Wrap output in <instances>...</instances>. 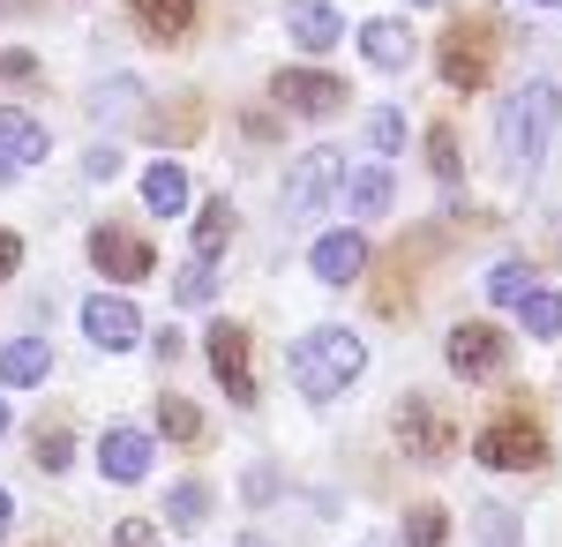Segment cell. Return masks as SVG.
<instances>
[{
    "label": "cell",
    "instance_id": "3",
    "mask_svg": "<svg viewBox=\"0 0 562 547\" xmlns=\"http://www.w3.org/2000/svg\"><path fill=\"white\" fill-rule=\"evenodd\" d=\"M480 465H495V472H540L548 465V435L532 413H495V421L480 427Z\"/></svg>",
    "mask_w": 562,
    "mask_h": 547
},
{
    "label": "cell",
    "instance_id": "35",
    "mask_svg": "<svg viewBox=\"0 0 562 547\" xmlns=\"http://www.w3.org/2000/svg\"><path fill=\"white\" fill-rule=\"evenodd\" d=\"M83 172H90V180H113V172H121V158H113V150H90Z\"/></svg>",
    "mask_w": 562,
    "mask_h": 547
},
{
    "label": "cell",
    "instance_id": "32",
    "mask_svg": "<svg viewBox=\"0 0 562 547\" xmlns=\"http://www.w3.org/2000/svg\"><path fill=\"white\" fill-rule=\"evenodd\" d=\"M217 293V263H211V255H203V263H195V270H180V308H188V300H211Z\"/></svg>",
    "mask_w": 562,
    "mask_h": 547
},
{
    "label": "cell",
    "instance_id": "8",
    "mask_svg": "<svg viewBox=\"0 0 562 547\" xmlns=\"http://www.w3.org/2000/svg\"><path fill=\"white\" fill-rule=\"evenodd\" d=\"M338 172H346V158L323 143V150H307L301 166H293V180H285V217H307L330 203V188H338Z\"/></svg>",
    "mask_w": 562,
    "mask_h": 547
},
{
    "label": "cell",
    "instance_id": "37",
    "mask_svg": "<svg viewBox=\"0 0 562 547\" xmlns=\"http://www.w3.org/2000/svg\"><path fill=\"white\" fill-rule=\"evenodd\" d=\"M548 263H562V217L548 225Z\"/></svg>",
    "mask_w": 562,
    "mask_h": 547
},
{
    "label": "cell",
    "instance_id": "30",
    "mask_svg": "<svg viewBox=\"0 0 562 547\" xmlns=\"http://www.w3.org/2000/svg\"><path fill=\"white\" fill-rule=\"evenodd\" d=\"M368 143H375V150H405V113H390V105H375V113H368Z\"/></svg>",
    "mask_w": 562,
    "mask_h": 547
},
{
    "label": "cell",
    "instance_id": "31",
    "mask_svg": "<svg viewBox=\"0 0 562 547\" xmlns=\"http://www.w3.org/2000/svg\"><path fill=\"white\" fill-rule=\"evenodd\" d=\"M38 465L45 472H68V465H76V435H68V427H45L38 435Z\"/></svg>",
    "mask_w": 562,
    "mask_h": 547
},
{
    "label": "cell",
    "instance_id": "20",
    "mask_svg": "<svg viewBox=\"0 0 562 547\" xmlns=\"http://www.w3.org/2000/svg\"><path fill=\"white\" fill-rule=\"evenodd\" d=\"M390 196H397V172H390V166H360V180H346L352 217H383Z\"/></svg>",
    "mask_w": 562,
    "mask_h": 547
},
{
    "label": "cell",
    "instance_id": "22",
    "mask_svg": "<svg viewBox=\"0 0 562 547\" xmlns=\"http://www.w3.org/2000/svg\"><path fill=\"white\" fill-rule=\"evenodd\" d=\"M158 427H166V443H180V450L203 443V413H195L188 398H158Z\"/></svg>",
    "mask_w": 562,
    "mask_h": 547
},
{
    "label": "cell",
    "instance_id": "16",
    "mask_svg": "<svg viewBox=\"0 0 562 547\" xmlns=\"http://www.w3.org/2000/svg\"><path fill=\"white\" fill-rule=\"evenodd\" d=\"M293 38H301V53H330L346 38V23H338L330 0H293Z\"/></svg>",
    "mask_w": 562,
    "mask_h": 547
},
{
    "label": "cell",
    "instance_id": "36",
    "mask_svg": "<svg viewBox=\"0 0 562 547\" xmlns=\"http://www.w3.org/2000/svg\"><path fill=\"white\" fill-rule=\"evenodd\" d=\"M0 68H8L15 83H31V76H38V60H31V53H0Z\"/></svg>",
    "mask_w": 562,
    "mask_h": 547
},
{
    "label": "cell",
    "instance_id": "39",
    "mask_svg": "<svg viewBox=\"0 0 562 547\" xmlns=\"http://www.w3.org/2000/svg\"><path fill=\"white\" fill-rule=\"evenodd\" d=\"M8 517H15V503H8V495H0V525H8Z\"/></svg>",
    "mask_w": 562,
    "mask_h": 547
},
{
    "label": "cell",
    "instance_id": "21",
    "mask_svg": "<svg viewBox=\"0 0 562 547\" xmlns=\"http://www.w3.org/2000/svg\"><path fill=\"white\" fill-rule=\"evenodd\" d=\"M428 166H435V180H442V188H458V180H465V158H458V127H450V121H435V127H428Z\"/></svg>",
    "mask_w": 562,
    "mask_h": 547
},
{
    "label": "cell",
    "instance_id": "4",
    "mask_svg": "<svg viewBox=\"0 0 562 547\" xmlns=\"http://www.w3.org/2000/svg\"><path fill=\"white\" fill-rule=\"evenodd\" d=\"M435 60H442V83H450V90H480L487 76H495V31L465 15V23H450V31H442Z\"/></svg>",
    "mask_w": 562,
    "mask_h": 547
},
{
    "label": "cell",
    "instance_id": "9",
    "mask_svg": "<svg viewBox=\"0 0 562 547\" xmlns=\"http://www.w3.org/2000/svg\"><path fill=\"white\" fill-rule=\"evenodd\" d=\"M90 263H98L113 286H135V278H150V241H135L128 225H98V233H90Z\"/></svg>",
    "mask_w": 562,
    "mask_h": 547
},
{
    "label": "cell",
    "instance_id": "27",
    "mask_svg": "<svg viewBox=\"0 0 562 547\" xmlns=\"http://www.w3.org/2000/svg\"><path fill=\"white\" fill-rule=\"evenodd\" d=\"M532 286H540L532 263H495V270H487V300H525Z\"/></svg>",
    "mask_w": 562,
    "mask_h": 547
},
{
    "label": "cell",
    "instance_id": "11",
    "mask_svg": "<svg viewBox=\"0 0 562 547\" xmlns=\"http://www.w3.org/2000/svg\"><path fill=\"white\" fill-rule=\"evenodd\" d=\"M45 150H53L45 121L15 113V105H0V180H8V172H31V166H45Z\"/></svg>",
    "mask_w": 562,
    "mask_h": 547
},
{
    "label": "cell",
    "instance_id": "1",
    "mask_svg": "<svg viewBox=\"0 0 562 547\" xmlns=\"http://www.w3.org/2000/svg\"><path fill=\"white\" fill-rule=\"evenodd\" d=\"M555 113H562V90L555 83H518L503 98V121H495V143H503V166L510 172H540L548 143H555Z\"/></svg>",
    "mask_w": 562,
    "mask_h": 547
},
{
    "label": "cell",
    "instance_id": "34",
    "mask_svg": "<svg viewBox=\"0 0 562 547\" xmlns=\"http://www.w3.org/2000/svg\"><path fill=\"white\" fill-rule=\"evenodd\" d=\"M23 270V233H0V278H15Z\"/></svg>",
    "mask_w": 562,
    "mask_h": 547
},
{
    "label": "cell",
    "instance_id": "41",
    "mask_svg": "<svg viewBox=\"0 0 562 547\" xmlns=\"http://www.w3.org/2000/svg\"><path fill=\"white\" fill-rule=\"evenodd\" d=\"M240 547H270V540H240Z\"/></svg>",
    "mask_w": 562,
    "mask_h": 547
},
{
    "label": "cell",
    "instance_id": "15",
    "mask_svg": "<svg viewBox=\"0 0 562 547\" xmlns=\"http://www.w3.org/2000/svg\"><path fill=\"white\" fill-rule=\"evenodd\" d=\"M135 31L150 45H180L195 31V0H135Z\"/></svg>",
    "mask_w": 562,
    "mask_h": 547
},
{
    "label": "cell",
    "instance_id": "18",
    "mask_svg": "<svg viewBox=\"0 0 562 547\" xmlns=\"http://www.w3.org/2000/svg\"><path fill=\"white\" fill-rule=\"evenodd\" d=\"M143 203H150V217H180L188 211V172L173 158H158V166L143 172Z\"/></svg>",
    "mask_w": 562,
    "mask_h": 547
},
{
    "label": "cell",
    "instance_id": "5",
    "mask_svg": "<svg viewBox=\"0 0 562 547\" xmlns=\"http://www.w3.org/2000/svg\"><path fill=\"white\" fill-rule=\"evenodd\" d=\"M442 353H450V376H465V382L503 376V368H510V337L495 331V323H458Z\"/></svg>",
    "mask_w": 562,
    "mask_h": 547
},
{
    "label": "cell",
    "instance_id": "2",
    "mask_svg": "<svg viewBox=\"0 0 562 547\" xmlns=\"http://www.w3.org/2000/svg\"><path fill=\"white\" fill-rule=\"evenodd\" d=\"M360 368H368V353H360L352 331H307L293 345V390H301L307 405H330L338 390H352Z\"/></svg>",
    "mask_w": 562,
    "mask_h": 547
},
{
    "label": "cell",
    "instance_id": "28",
    "mask_svg": "<svg viewBox=\"0 0 562 547\" xmlns=\"http://www.w3.org/2000/svg\"><path fill=\"white\" fill-rule=\"evenodd\" d=\"M405 263H413V248H405ZM405 263L375 278V315H390V323H405Z\"/></svg>",
    "mask_w": 562,
    "mask_h": 547
},
{
    "label": "cell",
    "instance_id": "12",
    "mask_svg": "<svg viewBox=\"0 0 562 547\" xmlns=\"http://www.w3.org/2000/svg\"><path fill=\"white\" fill-rule=\"evenodd\" d=\"M397 443H405V450H413V458H442V450H450V421H442V413H435L428 398H397Z\"/></svg>",
    "mask_w": 562,
    "mask_h": 547
},
{
    "label": "cell",
    "instance_id": "13",
    "mask_svg": "<svg viewBox=\"0 0 562 547\" xmlns=\"http://www.w3.org/2000/svg\"><path fill=\"white\" fill-rule=\"evenodd\" d=\"M83 331H90V345H105V353H128L135 337H143V315H135L128 300L98 293V300H83Z\"/></svg>",
    "mask_w": 562,
    "mask_h": 547
},
{
    "label": "cell",
    "instance_id": "6",
    "mask_svg": "<svg viewBox=\"0 0 562 547\" xmlns=\"http://www.w3.org/2000/svg\"><path fill=\"white\" fill-rule=\"evenodd\" d=\"M203 353H211V376H217V390H225L233 405H256V368H248V331H240V323H211V337H203Z\"/></svg>",
    "mask_w": 562,
    "mask_h": 547
},
{
    "label": "cell",
    "instance_id": "40",
    "mask_svg": "<svg viewBox=\"0 0 562 547\" xmlns=\"http://www.w3.org/2000/svg\"><path fill=\"white\" fill-rule=\"evenodd\" d=\"M532 8H562V0H532Z\"/></svg>",
    "mask_w": 562,
    "mask_h": 547
},
{
    "label": "cell",
    "instance_id": "19",
    "mask_svg": "<svg viewBox=\"0 0 562 547\" xmlns=\"http://www.w3.org/2000/svg\"><path fill=\"white\" fill-rule=\"evenodd\" d=\"M360 53H368V60H375V68H405V60H413V31H405V23H360Z\"/></svg>",
    "mask_w": 562,
    "mask_h": 547
},
{
    "label": "cell",
    "instance_id": "14",
    "mask_svg": "<svg viewBox=\"0 0 562 547\" xmlns=\"http://www.w3.org/2000/svg\"><path fill=\"white\" fill-rule=\"evenodd\" d=\"M98 472L105 480H143L150 472V435H135V427H105V443H98Z\"/></svg>",
    "mask_w": 562,
    "mask_h": 547
},
{
    "label": "cell",
    "instance_id": "33",
    "mask_svg": "<svg viewBox=\"0 0 562 547\" xmlns=\"http://www.w3.org/2000/svg\"><path fill=\"white\" fill-rule=\"evenodd\" d=\"M113 547H158V525H143V517H128V525L113 533Z\"/></svg>",
    "mask_w": 562,
    "mask_h": 547
},
{
    "label": "cell",
    "instance_id": "17",
    "mask_svg": "<svg viewBox=\"0 0 562 547\" xmlns=\"http://www.w3.org/2000/svg\"><path fill=\"white\" fill-rule=\"evenodd\" d=\"M53 376V353H45V337H15V345H0V382L8 390H31V382Z\"/></svg>",
    "mask_w": 562,
    "mask_h": 547
},
{
    "label": "cell",
    "instance_id": "24",
    "mask_svg": "<svg viewBox=\"0 0 562 547\" xmlns=\"http://www.w3.org/2000/svg\"><path fill=\"white\" fill-rule=\"evenodd\" d=\"M225 241H233V203H203V217H195V255H225Z\"/></svg>",
    "mask_w": 562,
    "mask_h": 547
},
{
    "label": "cell",
    "instance_id": "10",
    "mask_svg": "<svg viewBox=\"0 0 562 547\" xmlns=\"http://www.w3.org/2000/svg\"><path fill=\"white\" fill-rule=\"evenodd\" d=\"M368 233H360V225H338V233H323V241H315V248H307V263H315V278H323V286H352V278H360V270H368Z\"/></svg>",
    "mask_w": 562,
    "mask_h": 547
},
{
    "label": "cell",
    "instance_id": "38",
    "mask_svg": "<svg viewBox=\"0 0 562 547\" xmlns=\"http://www.w3.org/2000/svg\"><path fill=\"white\" fill-rule=\"evenodd\" d=\"M8 427H15V413H8V398H0V435H8Z\"/></svg>",
    "mask_w": 562,
    "mask_h": 547
},
{
    "label": "cell",
    "instance_id": "26",
    "mask_svg": "<svg viewBox=\"0 0 562 547\" xmlns=\"http://www.w3.org/2000/svg\"><path fill=\"white\" fill-rule=\"evenodd\" d=\"M442 533H450L442 503H413L405 510V547H442Z\"/></svg>",
    "mask_w": 562,
    "mask_h": 547
},
{
    "label": "cell",
    "instance_id": "25",
    "mask_svg": "<svg viewBox=\"0 0 562 547\" xmlns=\"http://www.w3.org/2000/svg\"><path fill=\"white\" fill-rule=\"evenodd\" d=\"M518 315H525L532 337H562V293H540V286H532V293L518 300Z\"/></svg>",
    "mask_w": 562,
    "mask_h": 547
},
{
    "label": "cell",
    "instance_id": "29",
    "mask_svg": "<svg viewBox=\"0 0 562 547\" xmlns=\"http://www.w3.org/2000/svg\"><path fill=\"white\" fill-rule=\"evenodd\" d=\"M203 510H211V495H203L195 480H180V488H166V517H173V525H203Z\"/></svg>",
    "mask_w": 562,
    "mask_h": 547
},
{
    "label": "cell",
    "instance_id": "7",
    "mask_svg": "<svg viewBox=\"0 0 562 547\" xmlns=\"http://www.w3.org/2000/svg\"><path fill=\"white\" fill-rule=\"evenodd\" d=\"M270 98L285 105V113H346L352 90L338 76H323V68H278L270 76Z\"/></svg>",
    "mask_w": 562,
    "mask_h": 547
},
{
    "label": "cell",
    "instance_id": "23",
    "mask_svg": "<svg viewBox=\"0 0 562 547\" xmlns=\"http://www.w3.org/2000/svg\"><path fill=\"white\" fill-rule=\"evenodd\" d=\"M150 135H158V143H195V135H203V105H195V98L166 105V113L150 121Z\"/></svg>",
    "mask_w": 562,
    "mask_h": 547
}]
</instances>
